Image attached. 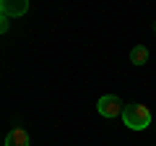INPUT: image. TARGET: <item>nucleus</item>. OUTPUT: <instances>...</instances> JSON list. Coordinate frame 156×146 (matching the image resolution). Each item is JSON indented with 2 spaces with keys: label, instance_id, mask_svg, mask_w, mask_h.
<instances>
[{
  "label": "nucleus",
  "instance_id": "f257e3e1",
  "mask_svg": "<svg viewBox=\"0 0 156 146\" xmlns=\"http://www.w3.org/2000/svg\"><path fill=\"white\" fill-rule=\"evenodd\" d=\"M122 123L128 125L130 130H146L151 125V110L146 104H140V102L128 104L125 112H122Z\"/></svg>",
  "mask_w": 156,
  "mask_h": 146
},
{
  "label": "nucleus",
  "instance_id": "f03ea898",
  "mask_svg": "<svg viewBox=\"0 0 156 146\" xmlns=\"http://www.w3.org/2000/svg\"><path fill=\"white\" fill-rule=\"evenodd\" d=\"M96 110H99L101 118H117L120 112H125V107H122V102H120V97H115V94L99 97V102H96Z\"/></svg>",
  "mask_w": 156,
  "mask_h": 146
},
{
  "label": "nucleus",
  "instance_id": "7ed1b4c3",
  "mask_svg": "<svg viewBox=\"0 0 156 146\" xmlns=\"http://www.w3.org/2000/svg\"><path fill=\"white\" fill-rule=\"evenodd\" d=\"M0 8H3V16H23L29 11V3L26 0H3Z\"/></svg>",
  "mask_w": 156,
  "mask_h": 146
},
{
  "label": "nucleus",
  "instance_id": "20e7f679",
  "mask_svg": "<svg viewBox=\"0 0 156 146\" xmlns=\"http://www.w3.org/2000/svg\"><path fill=\"white\" fill-rule=\"evenodd\" d=\"M5 146H29V133L23 128H13L5 136Z\"/></svg>",
  "mask_w": 156,
  "mask_h": 146
},
{
  "label": "nucleus",
  "instance_id": "39448f33",
  "mask_svg": "<svg viewBox=\"0 0 156 146\" xmlns=\"http://www.w3.org/2000/svg\"><path fill=\"white\" fill-rule=\"evenodd\" d=\"M146 60H148V50H146L143 45H138V47L130 50V63H133V65H143Z\"/></svg>",
  "mask_w": 156,
  "mask_h": 146
},
{
  "label": "nucleus",
  "instance_id": "423d86ee",
  "mask_svg": "<svg viewBox=\"0 0 156 146\" xmlns=\"http://www.w3.org/2000/svg\"><path fill=\"white\" fill-rule=\"evenodd\" d=\"M0 31H8V16H3V24H0Z\"/></svg>",
  "mask_w": 156,
  "mask_h": 146
}]
</instances>
